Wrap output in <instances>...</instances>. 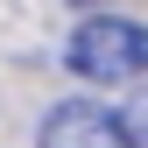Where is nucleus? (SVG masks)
Returning a JSON list of instances; mask_svg holds the SVG:
<instances>
[{
  "label": "nucleus",
  "mask_w": 148,
  "mask_h": 148,
  "mask_svg": "<svg viewBox=\"0 0 148 148\" xmlns=\"http://www.w3.org/2000/svg\"><path fill=\"white\" fill-rule=\"evenodd\" d=\"M71 71L85 85H127L148 78V21H127V14H92V21L71 28Z\"/></svg>",
  "instance_id": "nucleus-1"
},
{
  "label": "nucleus",
  "mask_w": 148,
  "mask_h": 148,
  "mask_svg": "<svg viewBox=\"0 0 148 148\" xmlns=\"http://www.w3.org/2000/svg\"><path fill=\"white\" fill-rule=\"evenodd\" d=\"M127 127H134V141H141V148H148V85H141V92H134V106H127Z\"/></svg>",
  "instance_id": "nucleus-3"
},
{
  "label": "nucleus",
  "mask_w": 148,
  "mask_h": 148,
  "mask_svg": "<svg viewBox=\"0 0 148 148\" xmlns=\"http://www.w3.org/2000/svg\"><path fill=\"white\" fill-rule=\"evenodd\" d=\"M42 148H141V141L127 127V113H106L92 99H64L42 120Z\"/></svg>",
  "instance_id": "nucleus-2"
},
{
  "label": "nucleus",
  "mask_w": 148,
  "mask_h": 148,
  "mask_svg": "<svg viewBox=\"0 0 148 148\" xmlns=\"http://www.w3.org/2000/svg\"><path fill=\"white\" fill-rule=\"evenodd\" d=\"M78 7H92V0H78Z\"/></svg>",
  "instance_id": "nucleus-4"
}]
</instances>
